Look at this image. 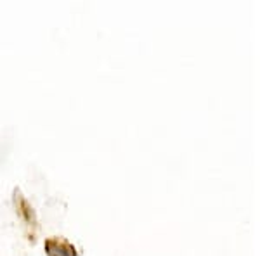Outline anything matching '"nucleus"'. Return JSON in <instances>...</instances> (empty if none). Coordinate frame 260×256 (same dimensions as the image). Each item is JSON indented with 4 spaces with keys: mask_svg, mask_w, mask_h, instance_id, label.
<instances>
[{
    "mask_svg": "<svg viewBox=\"0 0 260 256\" xmlns=\"http://www.w3.org/2000/svg\"><path fill=\"white\" fill-rule=\"evenodd\" d=\"M64 251H71V247H62L54 244V242H47V253L50 256H66Z\"/></svg>",
    "mask_w": 260,
    "mask_h": 256,
    "instance_id": "f257e3e1",
    "label": "nucleus"
}]
</instances>
